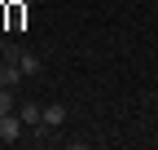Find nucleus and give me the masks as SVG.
<instances>
[{"mask_svg":"<svg viewBox=\"0 0 158 150\" xmlns=\"http://www.w3.org/2000/svg\"><path fill=\"white\" fill-rule=\"evenodd\" d=\"M22 128H27V124H22L18 110H13V115H0V141H9V146L22 141Z\"/></svg>","mask_w":158,"mask_h":150,"instance_id":"obj_1","label":"nucleus"},{"mask_svg":"<svg viewBox=\"0 0 158 150\" xmlns=\"http://www.w3.org/2000/svg\"><path fill=\"white\" fill-rule=\"evenodd\" d=\"M22 80H27V71L18 66V58H5V66H0V84H5V88H18Z\"/></svg>","mask_w":158,"mask_h":150,"instance_id":"obj_2","label":"nucleus"},{"mask_svg":"<svg viewBox=\"0 0 158 150\" xmlns=\"http://www.w3.org/2000/svg\"><path fill=\"white\" fill-rule=\"evenodd\" d=\"M18 115H22L27 128H35V124H44V106H35V102H18Z\"/></svg>","mask_w":158,"mask_h":150,"instance_id":"obj_3","label":"nucleus"},{"mask_svg":"<svg viewBox=\"0 0 158 150\" xmlns=\"http://www.w3.org/2000/svg\"><path fill=\"white\" fill-rule=\"evenodd\" d=\"M44 124H48V128H62V124H66V106H62V102L44 106Z\"/></svg>","mask_w":158,"mask_h":150,"instance_id":"obj_4","label":"nucleus"},{"mask_svg":"<svg viewBox=\"0 0 158 150\" xmlns=\"http://www.w3.org/2000/svg\"><path fill=\"white\" fill-rule=\"evenodd\" d=\"M18 66H22L27 75H40V71H44V62H40L35 53H18Z\"/></svg>","mask_w":158,"mask_h":150,"instance_id":"obj_5","label":"nucleus"},{"mask_svg":"<svg viewBox=\"0 0 158 150\" xmlns=\"http://www.w3.org/2000/svg\"><path fill=\"white\" fill-rule=\"evenodd\" d=\"M18 110V97H13V88H5L0 84V115H13Z\"/></svg>","mask_w":158,"mask_h":150,"instance_id":"obj_6","label":"nucleus"},{"mask_svg":"<svg viewBox=\"0 0 158 150\" xmlns=\"http://www.w3.org/2000/svg\"><path fill=\"white\" fill-rule=\"evenodd\" d=\"M9 18H13V27H22V18H27V5H13V9H9Z\"/></svg>","mask_w":158,"mask_h":150,"instance_id":"obj_7","label":"nucleus"},{"mask_svg":"<svg viewBox=\"0 0 158 150\" xmlns=\"http://www.w3.org/2000/svg\"><path fill=\"white\" fill-rule=\"evenodd\" d=\"M5 49H9V44H5V40H0V58H5Z\"/></svg>","mask_w":158,"mask_h":150,"instance_id":"obj_8","label":"nucleus"}]
</instances>
